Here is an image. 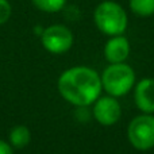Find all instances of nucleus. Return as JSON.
Masks as SVG:
<instances>
[{
    "label": "nucleus",
    "mask_w": 154,
    "mask_h": 154,
    "mask_svg": "<svg viewBox=\"0 0 154 154\" xmlns=\"http://www.w3.org/2000/svg\"><path fill=\"white\" fill-rule=\"evenodd\" d=\"M42 46L53 54L66 53L73 45V34L64 24H51L41 35Z\"/></svg>",
    "instance_id": "5"
},
{
    "label": "nucleus",
    "mask_w": 154,
    "mask_h": 154,
    "mask_svg": "<svg viewBox=\"0 0 154 154\" xmlns=\"http://www.w3.org/2000/svg\"><path fill=\"white\" fill-rule=\"evenodd\" d=\"M101 77L88 66H73L58 79V91L70 104L87 107L95 103L101 93Z\"/></svg>",
    "instance_id": "1"
},
{
    "label": "nucleus",
    "mask_w": 154,
    "mask_h": 154,
    "mask_svg": "<svg viewBox=\"0 0 154 154\" xmlns=\"http://www.w3.org/2000/svg\"><path fill=\"white\" fill-rule=\"evenodd\" d=\"M101 84L111 96H125L135 84V73L125 62L109 64L101 75Z\"/></svg>",
    "instance_id": "3"
},
{
    "label": "nucleus",
    "mask_w": 154,
    "mask_h": 154,
    "mask_svg": "<svg viewBox=\"0 0 154 154\" xmlns=\"http://www.w3.org/2000/svg\"><path fill=\"white\" fill-rule=\"evenodd\" d=\"M122 108L115 96H104L99 97L93 106V116L100 125L112 126L120 119Z\"/></svg>",
    "instance_id": "6"
},
{
    "label": "nucleus",
    "mask_w": 154,
    "mask_h": 154,
    "mask_svg": "<svg viewBox=\"0 0 154 154\" xmlns=\"http://www.w3.org/2000/svg\"><path fill=\"white\" fill-rule=\"evenodd\" d=\"M130 8L135 15L147 18L154 15V0H130Z\"/></svg>",
    "instance_id": "10"
},
{
    "label": "nucleus",
    "mask_w": 154,
    "mask_h": 154,
    "mask_svg": "<svg viewBox=\"0 0 154 154\" xmlns=\"http://www.w3.org/2000/svg\"><path fill=\"white\" fill-rule=\"evenodd\" d=\"M31 142V133L27 126H15L10 133V143L15 149H23Z\"/></svg>",
    "instance_id": "9"
},
{
    "label": "nucleus",
    "mask_w": 154,
    "mask_h": 154,
    "mask_svg": "<svg viewBox=\"0 0 154 154\" xmlns=\"http://www.w3.org/2000/svg\"><path fill=\"white\" fill-rule=\"evenodd\" d=\"M0 154H14L11 143H8V142L0 139Z\"/></svg>",
    "instance_id": "13"
},
{
    "label": "nucleus",
    "mask_w": 154,
    "mask_h": 154,
    "mask_svg": "<svg viewBox=\"0 0 154 154\" xmlns=\"http://www.w3.org/2000/svg\"><path fill=\"white\" fill-rule=\"evenodd\" d=\"M32 4L43 12H58L66 4V0H31Z\"/></svg>",
    "instance_id": "11"
},
{
    "label": "nucleus",
    "mask_w": 154,
    "mask_h": 154,
    "mask_svg": "<svg viewBox=\"0 0 154 154\" xmlns=\"http://www.w3.org/2000/svg\"><path fill=\"white\" fill-rule=\"evenodd\" d=\"M127 138L137 150H149L154 147V116L139 115L134 118L127 127Z\"/></svg>",
    "instance_id": "4"
},
{
    "label": "nucleus",
    "mask_w": 154,
    "mask_h": 154,
    "mask_svg": "<svg viewBox=\"0 0 154 154\" xmlns=\"http://www.w3.org/2000/svg\"><path fill=\"white\" fill-rule=\"evenodd\" d=\"M12 15V7L8 0H0V26L7 23Z\"/></svg>",
    "instance_id": "12"
},
{
    "label": "nucleus",
    "mask_w": 154,
    "mask_h": 154,
    "mask_svg": "<svg viewBox=\"0 0 154 154\" xmlns=\"http://www.w3.org/2000/svg\"><path fill=\"white\" fill-rule=\"evenodd\" d=\"M134 100L142 112H154V79H142L134 91Z\"/></svg>",
    "instance_id": "8"
},
{
    "label": "nucleus",
    "mask_w": 154,
    "mask_h": 154,
    "mask_svg": "<svg viewBox=\"0 0 154 154\" xmlns=\"http://www.w3.org/2000/svg\"><path fill=\"white\" fill-rule=\"evenodd\" d=\"M130 56V42L126 37L114 35L107 41L104 46V57L109 64H118L125 62Z\"/></svg>",
    "instance_id": "7"
},
{
    "label": "nucleus",
    "mask_w": 154,
    "mask_h": 154,
    "mask_svg": "<svg viewBox=\"0 0 154 154\" xmlns=\"http://www.w3.org/2000/svg\"><path fill=\"white\" fill-rule=\"evenodd\" d=\"M93 22L103 34L114 37L126 31L128 19L125 8L120 4L112 0H104L95 8Z\"/></svg>",
    "instance_id": "2"
}]
</instances>
